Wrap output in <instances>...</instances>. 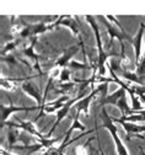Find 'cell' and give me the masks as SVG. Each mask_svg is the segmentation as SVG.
I'll return each mask as SVG.
<instances>
[{
    "label": "cell",
    "instance_id": "obj_1",
    "mask_svg": "<svg viewBox=\"0 0 145 155\" xmlns=\"http://www.w3.org/2000/svg\"><path fill=\"white\" fill-rule=\"evenodd\" d=\"M85 20L86 22L90 24L92 31H94V35H95V41H96V47H97V53H98V57H97V64H98V75L100 76H105L106 74V64H107V61L110 57H116L114 53H107L103 49V46H102V38H101V33H100V28H98V25L96 22V18L91 15H86L85 16Z\"/></svg>",
    "mask_w": 145,
    "mask_h": 155
},
{
    "label": "cell",
    "instance_id": "obj_2",
    "mask_svg": "<svg viewBox=\"0 0 145 155\" xmlns=\"http://www.w3.org/2000/svg\"><path fill=\"white\" fill-rule=\"evenodd\" d=\"M100 118L102 120V127L108 129V132L111 133L112 135V139L114 142V145H116V149H117V154L118 155H130L127 147L123 144V142L120 140L119 135H118V130H117V127L114 126V122L112 120V117L108 114L107 110L105 107H102L101 110V113H100Z\"/></svg>",
    "mask_w": 145,
    "mask_h": 155
},
{
    "label": "cell",
    "instance_id": "obj_3",
    "mask_svg": "<svg viewBox=\"0 0 145 155\" xmlns=\"http://www.w3.org/2000/svg\"><path fill=\"white\" fill-rule=\"evenodd\" d=\"M101 17H102V20H103V24L107 26V32H108V36H110V43H108V47L107 48H111L112 47L113 40H114V38H117L118 42H119V46H120V54L122 55L126 54V53H124V40L128 41L129 43H133V38L127 32H124L120 28L116 27L113 24H110L107 20L103 18V16H101Z\"/></svg>",
    "mask_w": 145,
    "mask_h": 155
},
{
    "label": "cell",
    "instance_id": "obj_4",
    "mask_svg": "<svg viewBox=\"0 0 145 155\" xmlns=\"http://www.w3.org/2000/svg\"><path fill=\"white\" fill-rule=\"evenodd\" d=\"M41 107L38 106H35V107H27V106H14L12 104L10 105H0V111H2V126L0 128L4 129V126L8 121V118L10 116L15 112H18V111H39Z\"/></svg>",
    "mask_w": 145,
    "mask_h": 155
},
{
    "label": "cell",
    "instance_id": "obj_5",
    "mask_svg": "<svg viewBox=\"0 0 145 155\" xmlns=\"http://www.w3.org/2000/svg\"><path fill=\"white\" fill-rule=\"evenodd\" d=\"M114 123H119L120 126H123V129L127 133V140H130L132 137H138L140 139H144V135L140 134H145V126H140L137 123H129V122H123L119 118H112Z\"/></svg>",
    "mask_w": 145,
    "mask_h": 155
},
{
    "label": "cell",
    "instance_id": "obj_6",
    "mask_svg": "<svg viewBox=\"0 0 145 155\" xmlns=\"http://www.w3.org/2000/svg\"><path fill=\"white\" fill-rule=\"evenodd\" d=\"M21 89H22V91H24L26 95H28L30 97H32V99L36 101V104H37L38 107L42 108V105H43V96L41 95V89H39V86H38L37 84H35L32 80H27V81H25V83L21 84ZM39 111H41V110H39Z\"/></svg>",
    "mask_w": 145,
    "mask_h": 155
},
{
    "label": "cell",
    "instance_id": "obj_7",
    "mask_svg": "<svg viewBox=\"0 0 145 155\" xmlns=\"http://www.w3.org/2000/svg\"><path fill=\"white\" fill-rule=\"evenodd\" d=\"M81 99H84V97H82V96H79V95H77L75 99H71L69 102H67V104L64 105V107H63V108H60V110L57 112V121L54 122V124L52 126V128L49 129V132L46 134V138H51V137H52L53 132H54V130H55V128L59 126V123H60L61 121H63V120L67 117V114L69 113L70 108H71V107H73V106H74V105H75L77 101H80Z\"/></svg>",
    "mask_w": 145,
    "mask_h": 155
},
{
    "label": "cell",
    "instance_id": "obj_8",
    "mask_svg": "<svg viewBox=\"0 0 145 155\" xmlns=\"http://www.w3.org/2000/svg\"><path fill=\"white\" fill-rule=\"evenodd\" d=\"M37 40H38V37H33V38H31V43H30V46L26 47V48H24V49L21 51V53H22L25 57H27V58H30V59L33 61V63H35L33 69L37 70L38 75H43L44 73H43L42 68H41V65H39V59L42 58V55L37 54L36 51H35V46H36V43H37Z\"/></svg>",
    "mask_w": 145,
    "mask_h": 155
},
{
    "label": "cell",
    "instance_id": "obj_9",
    "mask_svg": "<svg viewBox=\"0 0 145 155\" xmlns=\"http://www.w3.org/2000/svg\"><path fill=\"white\" fill-rule=\"evenodd\" d=\"M95 97H100V90L97 87H95L94 90H91V92L85 96L84 99H81L80 101H77L75 105H74V108L76 110V112L79 113H84L85 117L90 114V105L92 102V100Z\"/></svg>",
    "mask_w": 145,
    "mask_h": 155
},
{
    "label": "cell",
    "instance_id": "obj_10",
    "mask_svg": "<svg viewBox=\"0 0 145 155\" xmlns=\"http://www.w3.org/2000/svg\"><path fill=\"white\" fill-rule=\"evenodd\" d=\"M80 48H81V47H79V46H76V45L68 47L63 53H61V55H59L57 59L53 62L51 69H52V68H60V69L67 68L68 64H69V62L71 61V57L75 55Z\"/></svg>",
    "mask_w": 145,
    "mask_h": 155
},
{
    "label": "cell",
    "instance_id": "obj_11",
    "mask_svg": "<svg viewBox=\"0 0 145 155\" xmlns=\"http://www.w3.org/2000/svg\"><path fill=\"white\" fill-rule=\"evenodd\" d=\"M54 26L55 27H58V26H65V27H68L71 31V33H73L74 37H77V40L81 37L79 25L76 22V18H74V16H70V15L59 16V18L54 22Z\"/></svg>",
    "mask_w": 145,
    "mask_h": 155
},
{
    "label": "cell",
    "instance_id": "obj_12",
    "mask_svg": "<svg viewBox=\"0 0 145 155\" xmlns=\"http://www.w3.org/2000/svg\"><path fill=\"white\" fill-rule=\"evenodd\" d=\"M144 32H145V24L140 22L139 25V30L137 32V35L133 38V48H134V53H135V64L141 59V54H143V37H144Z\"/></svg>",
    "mask_w": 145,
    "mask_h": 155
},
{
    "label": "cell",
    "instance_id": "obj_13",
    "mask_svg": "<svg viewBox=\"0 0 145 155\" xmlns=\"http://www.w3.org/2000/svg\"><path fill=\"white\" fill-rule=\"evenodd\" d=\"M16 121L18 123V129H21L22 132H26V133L33 135V137H36L38 139H46V135H43L37 129L35 122H28V121H24V120H20V118H16Z\"/></svg>",
    "mask_w": 145,
    "mask_h": 155
},
{
    "label": "cell",
    "instance_id": "obj_14",
    "mask_svg": "<svg viewBox=\"0 0 145 155\" xmlns=\"http://www.w3.org/2000/svg\"><path fill=\"white\" fill-rule=\"evenodd\" d=\"M126 94H127V91L124 90L123 87H119L118 90H116L113 94H111V95H107V97L105 99V100H102L101 102H98L100 104V106H106V105H114V106H117V102L119 101V99H122L123 96H126Z\"/></svg>",
    "mask_w": 145,
    "mask_h": 155
},
{
    "label": "cell",
    "instance_id": "obj_15",
    "mask_svg": "<svg viewBox=\"0 0 145 155\" xmlns=\"http://www.w3.org/2000/svg\"><path fill=\"white\" fill-rule=\"evenodd\" d=\"M119 78H123V79L128 80L129 83H133L138 86H145V81L141 79V78L138 76V74L135 71L132 70H122L119 74H117Z\"/></svg>",
    "mask_w": 145,
    "mask_h": 155
},
{
    "label": "cell",
    "instance_id": "obj_16",
    "mask_svg": "<svg viewBox=\"0 0 145 155\" xmlns=\"http://www.w3.org/2000/svg\"><path fill=\"white\" fill-rule=\"evenodd\" d=\"M117 107L119 108L122 117H127V116H132L134 114L133 108H130L128 106V101H127V96H123L122 99H119V101L117 102Z\"/></svg>",
    "mask_w": 145,
    "mask_h": 155
},
{
    "label": "cell",
    "instance_id": "obj_17",
    "mask_svg": "<svg viewBox=\"0 0 145 155\" xmlns=\"http://www.w3.org/2000/svg\"><path fill=\"white\" fill-rule=\"evenodd\" d=\"M21 42H22V38H20V37H17V38H15V40L8 42V43L2 48V57H5L6 53L14 51L18 45H21Z\"/></svg>",
    "mask_w": 145,
    "mask_h": 155
},
{
    "label": "cell",
    "instance_id": "obj_18",
    "mask_svg": "<svg viewBox=\"0 0 145 155\" xmlns=\"http://www.w3.org/2000/svg\"><path fill=\"white\" fill-rule=\"evenodd\" d=\"M94 140V138H90L85 144H80L74 148L75 155H90V143Z\"/></svg>",
    "mask_w": 145,
    "mask_h": 155
},
{
    "label": "cell",
    "instance_id": "obj_19",
    "mask_svg": "<svg viewBox=\"0 0 145 155\" xmlns=\"http://www.w3.org/2000/svg\"><path fill=\"white\" fill-rule=\"evenodd\" d=\"M67 68H69L70 70H89V69L92 70V67L90 64H87V63H79L76 61H70Z\"/></svg>",
    "mask_w": 145,
    "mask_h": 155
},
{
    "label": "cell",
    "instance_id": "obj_20",
    "mask_svg": "<svg viewBox=\"0 0 145 155\" xmlns=\"http://www.w3.org/2000/svg\"><path fill=\"white\" fill-rule=\"evenodd\" d=\"M18 138H20V130L17 128L10 127L9 128V132H8V143H9V145L12 147Z\"/></svg>",
    "mask_w": 145,
    "mask_h": 155
},
{
    "label": "cell",
    "instance_id": "obj_21",
    "mask_svg": "<svg viewBox=\"0 0 145 155\" xmlns=\"http://www.w3.org/2000/svg\"><path fill=\"white\" fill-rule=\"evenodd\" d=\"M0 84H2V89L6 91H16V83H14L10 78H2L0 79Z\"/></svg>",
    "mask_w": 145,
    "mask_h": 155
},
{
    "label": "cell",
    "instance_id": "obj_22",
    "mask_svg": "<svg viewBox=\"0 0 145 155\" xmlns=\"http://www.w3.org/2000/svg\"><path fill=\"white\" fill-rule=\"evenodd\" d=\"M135 65H137L135 73L138 74L139 78H141V79L145 81V57H141V59Z\"/></svg>",
    "mask_w": 145,
    "mask_h": 155
},
{
    "label": "cell",
    "instance_id": "obj_23",
    "mask_svg": "<svg viewBox=\"0 0 145 155\" xmlns=\"http://www.w3.org/2000/svg\"><path fill=\"white\" fill-rule=\"evenodd\" d=\"M70 73H71V70H70L69 68L61 69V73H60V76H59V81H60L61 84H64V83H71Z\"/></svg>",
    "mask_w": 145,
    "mask_h": 155
},
{
    "label": "cell",
    "instance_id": "obj_24",
    "mask_svg": "<svg viewBox=\"0 0 145 155\" xmlns=\"http://www.w3.org/2000/svg\"><path fill=\"white\" fill-rule=\"evenodd\" d=\"M95 133H96V139H97V143H98L97 145H98V151H100V154H101V155H106V154H105V151H103V150H102V148H101V142H100L98 134H97V127L95 128Z\"/></svg>",
    "mask_w": 145,
    "mask_h": 155
},
{
    "label": "cell",
    "instance_id": "obj_25",
    "mask_svg": "<svg viewBox=\"0 0 145 155\" xmlns=\"http://www.w3.org/2000/svg\"><path fill=\"white\" fill-rule=\"evenodd\" d=\"M139 150H140V154H141V155H145V151H144L143 148H139Z\"/></svg>",
    "mask_w": 145,
    "mask_h": 155
},
{
    "label": "cell",
    "instance_id": "obj_26",
    "mask_svg": "<svg viewBox=\"0 0 145 155\" xmlns=\"http://www.w3.org/2000/svg\"><path fill=\"white\" fill-rule=\"evenodd\" d=\"M143 54H144L143 57H145V47H144V52H143Z\"/></svg>",
    "mask_w": 145,
    "mask_h": 155
}]
</instances>
